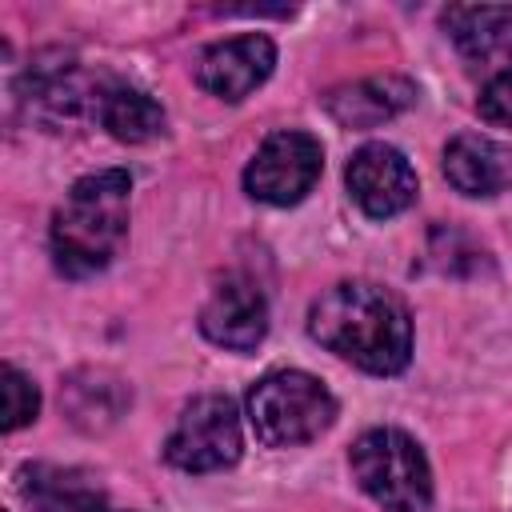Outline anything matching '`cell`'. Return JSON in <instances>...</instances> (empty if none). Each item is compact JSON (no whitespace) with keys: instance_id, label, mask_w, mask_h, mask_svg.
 <instances>
[{"instance_id":"cell-1","label":"cell","mask_w":512,"mask_h":512,"mask_svg":"<svg viewBox=\"0 0 512 512\" xmlns=\"http://www.w3.org/2000/svg\"><path fill=\"white\" fill-rule=\"evenodd\" d=\"M308 332L332 356L372 376H396L412 360V316L404 300L372 280H340L308 308Z\"/></svg>"},{"instance_id":"cell-2","label":"cell","mask_w":512,"mask_h":512,"mask_svg":"<svg viewBox=\"0 0 512 512\" xmlns=\"http://www.w3.org/2000/svg\"><path fill=\"white\" fill-rule=\"evenodd\" d=\"M128 192L124 168H100L80 176L52 216V260L64 276L84 280L112 264L128 236Z\"/></svg>"},{"instance_id":"cell-3","label":"cell","mask_w":512,"mask_h":512,"mask_svg":"<svg viewBox=\"0 0 512 512\" xmlns=\"http://www.w3.org/2000/svg\"><path fill=\"white\" fill-rule=\"evenodd\" d=\"M336 420V396L308 372L280 368L248 388V424L264 448H296L324 436Z\"/></svg>"},{"instance_id":"cell-4","label":"cell","mask_w":512,"mask_h":512,"mask_svg":"<svg viewBox=\"0 0 512 512\" xmlns=\"http://www.w3.org/2000/svg\"><path fill=\"white\" fill-rule=\"evenodd\" d=\"M352 480L384 512H424L432 504V468L424 448L400 428H368L352 452Z\"/></svg>"},{"instance_id":"cell-5","label":"cell","mask_w":512,"mask_h":512,"mask_svg":"<svg viewBox=\"0 0 512 512\" xmlns=\"http://www.w3.org/2000/svg\"><path fill=\"white\" fill-rule=\"evenodd\" d=\"M240 448L244 436L236 404L220 392H208L180 412L172 436L164 440V460L180 472H220L240 460Z\"/></svg>"},{"instance_id":"cell-6","label":"cell","mask_w":512,"mask_h":512,"mask_svg":"<svg viewBox=\"0 0 512 512\" xmlns=\"http://www.w3.org/2000/svg\"><path fill=\"white\" fill-rule=\"evenodd\" d=\"M320 168H324L320 140L308 136V132L284 128V132H272L256 148V156L244 168V188L260 204L288 208V204H300L312 192V184L320 180Z\"/></svg>"},{"instance_id":"cell-7","label":"cell","mask_w":512,"mask_h":512,"mask_svg":"<svg viewBox=\"0 0 512 512\" xmlns=\"http://www.w3.org/2000/svg\"><path fill=\"white\" fill-rule=\"evenodd\" d=\"M344 180L360 212L372 220H388L416 200V172L392 144H364L360 152H352Z\"/></svg>"},{"instance_id":"cell-8","label":"cell","mask_w":512,"mask_h":512,"mask_svg":"<svg viewBox=\"0 0 512 512\" xmlns=\"http://www.w3.org/2000/svg\"><path fill=\"white\" fill-rule=\"evenodd\" d=\"M272 64H276V44L268 36H260V32L232 36V40H220L200 52L196 84L204 92L236 104V100L252 96L272 76Z\"/></svg>"},{"instance_id":"cell-9","label":"cell","mask_w":512,"mask_h":512,"mask_svg":"<svg viewBox=\"0 0 512 512\" xmlns=\"http://www.w3.org/2000/svg\"><path fill=\"white\" fill-rule=\"evenodd\" d=\"M200 332L232 352H252L268 332V300L248 276H224L200 308Z\"/></svg>"},{"instance_id":"cell-10","label":"cell","mask_w":512,"mask_h":512,"mask_svg":"<svg viewBox=\"0 0 512 512\" xmlns=\"http://www.w3.org/2000/svg\"><path fill=\"white\" fill-rule=\"evenodd\" d=\"M444 176L464 196H496L512 188V148L480 132L452 136L444 148Z\"/></svg>"},{"instance_id":"cell-11","label":"cell","mask_w":512,"mask_h":512,"mask_svg":"<svg viewBox=\"0 0 512 512\" xmlns=\"http://www.w3.org/2000/svg\"><path fill=\"white\" fill-rule=\"evenodd\" d=\"M444 28L468 64L512 68V4H452Z\"/></svg>"},{"instance_id":"cell-12","label":"cell","mask_w":512,"mask_h":512,"mask_svg":"<svg viewBox=\"0 0 512 512\" xmlns=\"http://www.w3.org/2000/svg\"><path fill=\"white\" fill-rule=\"evenodd\" d=\"M20 496L32 504V512H128L108 504L100 484H92L80 468L60 464H24L20 468Z\"/></svg>"},{"instance_id":"cell-13","label":"cell","mask_w":512,"mask_h":512,"mask_svg":"<svg viewBox=\"0 0 512 512\" xmlns=\"http://www.w3.org/2000/svg\"><path fill=\"white\" fill-rule=\"evenodd\" d=\"M416 100L412 80L404 76H372L356 84H340L324 96V108L344 128H380L384 120L400 116Z\"/></svg>"},{"instance_id":"cell-14","label":"cell","mask_w":512,"mask_h":512,"mask_svg":"<svg viewBox=\"0 0 512 512\" xmlns=\"http://www.w3.org/2000/svg\"><path fill=\"white\" fill-rule=\"evenodd\" d=\"M96 116L108 128V136H116L124 144H144V140L164 132V108L148 92L128 88V84H116V88L100 92Z\"/></svg>"},{"instance_id":"cell-15","label":"cell","mask_w":512,"mask_h":512,"mask_svg":"<svg viewBox=\"0 0 512 512\" xmlns=\"http://www.w3.org/2000/svg\"><path fill=\"white\" fill-rule=\"evenodd\" d=\"M36 412H40V392H36V384H32L20 368L4 364V432H16V428L32 424Z\"/></svg>"},{"instance_id":"cell-16","label":"cell","mask_w":512,"mask_h":512,"mask_svg":"<svg viewBox=\"0 0 512 512\" xmlns=\"http://www.w3.org/2000/svg\"><path fill=\"white\" fill-rule=\"evenodd\" d=\"M476 108H480V116H484L488 124L512 128V68H500V72L480 88Z\"/></svg>"}]
</instances>
